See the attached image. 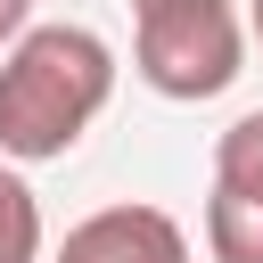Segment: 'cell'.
I'll list each match as a JSON object with an SVG mask.
<instances>
[{
    "mask_svg": "<svg viewBox=\"0 0 263 263\" xmlns=\"http://www.w3.org/2000/svg\"><path fill=\"white\" fill-rule=\"evenodd\" d=\"M107 99H115V49L90 25H25L0 49V156L8 164L66 156Z\"/></svg>",
    "mask_w": 263,
    "mask_h": 263,
    "instance_id": "1",
    "label": "cell"
},
{
    "mask_svg": "<svg viewBox=\"0 0 263 263\" xmlns=\"http://www.w3.org/2000/svg\"><path fill=\"white\" fill-rule=\"evenodd\" d=\"M247 66V25L230 0H189V8H148L132 16V74L156 99H222Z\"/></svg>",
    "mask_w": 263,
    "mask_h": 263,
    "instance_id": "2",
    "label": "cell"
},
{
    "mask_svg": "<svg viewBox=\"0 0 263 263\" xmlns=\"http://www.w3.org/2000/svg\"><path fill=\"white\" fill-rule=\"evenodd\" d=\"M58 263H189V230L164 205H99L66 230Z\"/></svg>",
    "mask_w": 263,
    "mask_h": 263,
    "instance_id": "3",
    "label": "cell"
},
{
    "mask_svg": "<svg viewBox=\"0 0 263 263\" xmlns=\"http://www.w3.org/2000/svg\"><path fill=\"white\" fill-rule=\"evenodd\" d=\"M205 247H214V263H263V197L214 181V197H205Z\"/></svg>",
    "mask_w": 263,
    "mask_h": 263,
    "instance_id": "4",
    "label": "cell"
},
{
    "mask_svg": "<svg viewBox=\"0 0 263 263\" xmlns=\"http://www.w3.org/2000/svg\"><path fill=\"white\" fill-rule=\"evenodd\" d=\"M0 263H41V197L16 164H0Z\"/></svg>",
    "mask_w": 263,
    "mask_h": 263,
    "instance_id": "5",
    "label": "cell"
},
{
    "mask_svg": "<svg viewBox=\"0 0 263 263\" xmlns=\"http://www.w3.org/2000/svg\"><path fill=\"white\" fill-rule=\"evenodd\" d=\"M214 181H222V189L263 197V107H255V115H238V123L214 140Z\"/></svg>",
    "mask_w": 263,
    "mask_h": 263,
    "instance_id": "6",
    "label": "cell"
},
{
    "mask_svg": "<svg viewBox=\"0 0 263 263\" xmlns=\"http://www.w3.org/2000/svg\"><path fill=\"white\" fill-rule=\"evenodd\" d=\"M25 25H33V0H0V49H8Z\"/></svg>",
    "mask_w": 263,
    "mask_h": 263,
    "instance_id": "7",
    "label": "cell"
},
{
    "mask_svg": "<svg viewBox=\"0 0 263 263\" xmlns=\"http://www.w3.org/2000/svg\"><path fill=\"white\" fill-rule=\"evenodd\" d=\"M148 8H189V0H132V16H148Z\"/></svg>",
    "mask_w": 263,
    "mask_h": 263,
    "instance_id": "8",
    "label": "cell"
},
{
    "mask_svg": "<svg viewBox=\"0 0 263 263\" xmlns=\"http://www.w3.org/2000/svg\"><path fill=\"white\" fill-rule=\"evenodd\" d=\"M247 33H255V41H263V0H247Z\"/></svg>",
    "mask_w": 263,
    "mask_h": 263,
    "instance_id": "9",
    "label": "cell"
}]
</instances>
